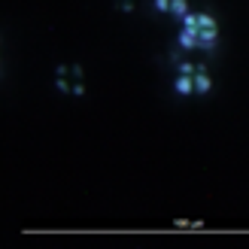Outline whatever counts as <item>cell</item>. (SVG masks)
Here are the masks:
<instances>
[{"label": "cell", "mask_w": 249, "mask_h": 249, "mask_svg": "<svg viewBox=\"0 0 249 249\" xmlns=\"http://www.w3.org/2000/svg\"><path fill=\"white\" fill-rule=\"evenodd\" d=\"M192 82H195V91H197V94H207L210 89H213V79L207 76V70H204V64H197V70H195V76H192Z\"/></svg>", "instance_id": "1"}, {"label": "cell", "mask_w": 249, "mask_h": 249, "mask_svg": "<svg viewBox=\"0 0 249 249\" xmlns=\"http://www.w3.org/2000/svg\"><path fill=\"white\" fill-rule=\"evenodd\" d=\"M219 40V28H197V46L201 49H213Z\"/></svg>", "instance_id": "2"}, {"label": "cell", "mask_w": 249, "mask_h": 249, "mask_svg": "<svg viewBox=\"0 0 249 249\" xmlns=\"http://www.w3.org/2000/svg\"><path fill=\"white\" fill-rule=\"evenodd\" d=\"M173 89H177V94H195V82H192V76H182L179 73V79L173 82Z\"/></svg>", "instance_id": "3"}, {"label": "cell", "mask_w": 249, "mask_h": 249, "mask_svg": "<svg viewBox=\"0 0 249 249\" xmlns=\"http://www.w3.org/2000/svg\"><path fill=\"white\" fill-rule=\"evenodd\" d=\"M179 46H182V49H195V46H197V34L182 28V34H179Z\"/></svg>", "instance_id": "4"}, {"label": "cell", "mask_w": 249, "mask_h": 249, "mask_svg": "<svg viewBox=\"0 0 249 249\" xmlns=\"http://www.w3.org/2000/svg\"><path fill=\"white\" fill-rule=\"evenodd\" d=\"M167 12H173V16H185V12H189V3H185V0H170V9Z\"/></svg>", "instance_id": "5"}, {"label": "cell", "mask_w": 249, "mask_h": 249, "mask_svg": "<svg viewBox=\"0 0 249 249\" xmlns=\"http://www.w3.org/2000/svg\"><path fill=\"white\" fill-rule=\"evenodd\" d=\"M182 28L197 34V16H195V12H185V16H182Z\"/></svg>", "instance_id": "6"}, {"label": "cell", "mask_w": 249, "mask_h": 249, "mask_svg": "<svg viewBox=\"0 0 249 249\" xmlns=\"http://www.w3.org/2000/svg\"><path fill=\"white\" fill-rule=\"evenodd\" d=\"M197 28H219V21L213 16H207V12H201V16H197Z\"/></svg>", "instance_id": "7"}, {"label": "cell", "mask_w": 249, "mask_h": 249, "mask_svg": "<svg viewBox=\"0 0 249 249\" xmlns=\"http://www.w3.org/2000/svg\"><path fill=\"white\" fill-rule=\"evenodd\" d=\"M195 70H197V64H189V61H182V64H179L182 76H195Z\"/></svg>", "instance_id": "8"}, {"label": "cell", "mask_w": 249, "mask_h": 249, "mask_svg": "<svg viewBox=\"0 0 249 249\" xmlns=\"http://www.w3.org/2000/svg\"><path fill=\"white\" fill-rule=\"evenodd\" d=\"M155 9L158 12H167L170 9V0H155Z\"/></svg>", "instance_id": "9"}, {"label": "cell", "mask_w": 249, "mask_h": 249, "mask_svg": "<svg viewBox=\"0 0 249 249\" xmlns=\"http://www.w3.org/2000/svg\"><path fill=\"white\" fill-rule=\"evenodd\" d=\"M173 225H177V228H192V222H189V219H177Z\"/></svg>", "instance_id": "10"}]
</instances>
